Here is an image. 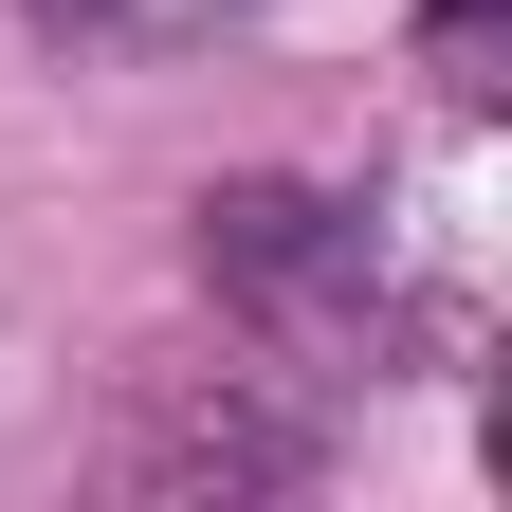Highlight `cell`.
Instances as JSON below:
<instances>
[{"mask_svg": "<svg viewBox=\"0 0 512 512\" xmlns=\"http://www.w3.org/2000/svg\"><path fill=\"white\" fill-rule=\"evenodd\" d=\"M202 275L238 311H275V330H311V311L366 293V220L311 202V183H220V202H202Z\"/></svg>", "mask_w": 512, "mask_h": 512, "instance_id": "1", "label": "cell"}, {"mask_svg": "<svg viewBox=\"0 0 512 512\" xmlns=\"http://www.w3.org/2000/svg\"><path fill=\"white\" fill-rule=\"evenodd\" d=\"M293 476H311V421H275L256 384H183L128 421V494H293Z\"/></svg>", "mask_w": 512, "mask_h": 512, "instance_id": "2", "label": "cell"}, {"mask_svg": "<svg viewBox=\"0 0 512 512\" xmlns=\"http://www.w3.org/2000/svg\"><path fill=\"white\" fill-rule=\"evenodd\" d=\"M37 19H55V37H202L220 0H37Z\"/></svg>", "mask_w": 512, "mask_h": 512, "instance_id": "3", "label": "cell"}]
</instances>
